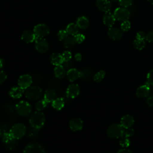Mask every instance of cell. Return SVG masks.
<instances>
[{
	"label": "cell",
	"instance_id": "cell-12",
	"mask_svg": "<svg viewBox=\"0 0 153 153\" xmlns=\"http://www.w3.org/2000/svg\"><path fill=\"white\" fill-rule=\"evenodd\" d=\"M69 127L73 131H77L81 130L83 127V121L78 117H74L69 121Z\"/></svg>",
	"mask_w": 153,
	"mask_h": 153
},
{
	"label": "cell",
	"instance_id": "cell-41",
	"mask_svg": "<svg viewBox=\"0 0 153 153\" xmlns=\"http://www.w3.org/2000/svg\"><path fill=\"white\" fill-rule=\"evenodd\" d=\"M136 39L138 40H145L146 39V35H145L144 32L142 31H139L136 33Z\"/></svg>",
	"mask_w": 153,
	"mask_h": 153
},
{
	"label": "cell",
	"instance_id": "cell-35",
	"mask_svg": "<svg viewBox=\"0 0 153 153\" xmlns=\"http://www.w3.org/2000/svg\"><path fill=\"white\" fill-rule=\"evenodd\" d=\"M68 33L65 30H60L57 33V37L60 41L65 40L68 37Z\"/></svg>",
	"mask_w": 153,
	"mask_h": 153
},
{
	"label": "cell",
	"instance_id": "cell-24",
	"mask_svg": "<svg viewBox=\"0 0 153 153\" xmlns=\"http://www.w3.org/2000/svg\"><path fill=\"white\" fill-rule=\"evenodd\" d=\"M52 107L57 111H60L65 106V100L62 97H57L51 102Z\"/></svg>",
	"mask_w": 153,
	"mask_h": 153
},
{
	"label": "cell",
	"instance_id": "cell-21",
	"mask_svg": "<svg viewBox=\"0 0 153 153\" xmlns=\"http://www.w3.org/2000/svg\"><path fill=\"white\" fill-rule=\"evenodd\" d=\"M54 74L56 78L63 79L66 75V71L65 68L62 65L56 66L54 69Z\"/></svg>",
	"mask_w": 153,
	"mask_h": 153
},
{
	"label": "cell",
	"instance_id": "cell-6",
	"mask_svg": "<svg viewBox=\"0 0 153 153\" xmlns=\"http://www.w3.org/2000/svg\"><path fill=\"white\" fill-rule=\"evenodd\" d=\"M130 11L124 7L117 8L114 13V16L116 20L119 21L127 20L130 17Z\"/></svg>",
	"mask_w": 153,
	"mask_h": 153
},
{
	"label": "cell",
	"instance_id": "cell-10",
	"mask_svg": "<svg viewBox=\"0 0 153 153\" xmlns=\"http://www.w3.org/2000/svg\"><path fill=\"white\" fill-rule=\"evenodd\" d=\"M35 41V48L38 52L41 53H44L47 51L48 49V44L45 39L44 38L37 37Z\"/></svg>",
	"mask_w": 153,
	"mask_h": 153
},
{
	"label": "cell",
	"instance_id": "cell-19",
	"mask_svg": "<svg viewBox=\"0 0 153 153\" xmlns=\"http://www.w3.org/2000/svg\"><path fill=\"white\" fill-rule=\"evenodd\" d=\"M22 39L26 43H30L35 41L37 38L33 32L27 30L23 32L22 35Z\"/></svg>",
	"mask_w": 153,
	"mask_h": 153
},
{
	"label": "cell",
	"instance_id": "cell-17",
	"mask_svg": "<svg viewBox=\"0 0 153 153\" xmlns=\"http://www.w3.org/2000/svg\"><path fill=\"white\" fill-rule=\"evenodd\" d=\"M96 4L100 10L105 13L110 11L111 8V4L109 0H97Z\"/></svg>",
	"mask_w": 153,
	"mask_h": 153
},
{
	"label": "cell",
	"instance_id": "cell-29",
	"mask_svg": "<svg viewBox=\"0 0 153 153\" xmlns=\"http://www.w3.org/2000/svg\"><path fill=\"white\" fill-rule=\"evenodd\" d=\"M133 45L136 49L139 50H141L145 48L146 43L145 40L142 41V40H138L135 39L133 41Z\"/></svg>",
	"mask_w": 153,
	"mask_h": 153
},
{
	"label": "cell",
	"instance_id": "cell-2",
	"mask_svg": "<svg viewBox=\"0 0 153 153\" xmlns=\"http://www.w3.org/2000/svg\"><path fill=\"white\" fill-rule=\"evenodd\" d=\"M9 132L14 139L17 140L22 138L26 134V126L20 123L14 124L9 130Z\"/></svg>",
	"mask_w": 153,
	"mask_h": 153
},
{
	"label": "cell",
	"instance_id": "cell-39",
	"mask_svg": "<svg viewBox=\"0 0 153 153\" xmlns=\"http://www.w3.org/2000/svg\"><path fill=\"white\" fill-rule=\"evenodd\" d=\"M147 82L153 85V69L150 71L147 74Z\"/></svg>",
	"mask_w": 153,
	"mask_h": 153
},
{
	"label": "cell",
	"instance_id": "cell-8",
	"mask_svg": "<svg viewBox=\"0 0 153 153\" xmlns=\"http://www.w3.org/2000/svg\"><path fill=\"white\" fill-rule=\"evenodd\" d=\"M33 32L36 37L44 38L49 34L50 30L45 24H38L33 27Z\"/></svg>",
	"mask_w": 153,
	"mask_h": 153
},
{
	"label": "cell",
	"instance_id": "cell-22",
	"mask_svg": "<svg viewBox=\"0 0 153 153\" xmlns=\"http://www.w3.org/2000/svg\"><path fill=\"white\" fill-rule=\"evenodd\" d=\"M50 60L51 63L55 66L62 65L64 62L62 54L57 53H54L51 55Z\"/></svg>",
	"mask_w": 153,
	"mask_h": 153
},
{
	"label": "cell",
	"instance_id": "cell-1",
	"mask_svg": "<svg viewBox=\"0 0 153 153\" xmlns=\"http://www.w3.org/2000/svg\"><path fill=\"white\" fill-rule=\"evenodd\" d=\"M29 122L30 125L35 129L42 128L45 123V117L41 111H36L31 115Z\"/></svg>",
	"mask_w": 153,
	"mask_h": 153
},
{
	"label": "cell",
	"instance_id": "cell-13",
	"mask_svg": "<svg viewBox=\"0 0 153 153\" xmlns=\"http://www.w3.org/2000/svg\"><path fill=\"white\" fill-rule=\"evenodd\" d=\"M150 92V84L146 82L145 84L137 88L136 94L138 97L144 98L148 96Z\"/></svg>",
	"mask_w": 153,
	"mask_h": 153
},
{
	"label": "cell",
	"instance_id": "cell-30",
	"mask_svg": "<svg viewBox=\"0 0 153 153\" xmlns=\"http://www.w3.org/2000/svg\"><path fill=\"white\" fill-rule=\"evenodd\" d=\"M120 145L124 148H127L128 146H129V145H130V140L129 137H127L124 135H123L120 139V142H119Z\"/></svg>",
	"mask_w": 153,
	"mask_h": 153
},
{
	"label": "cell",
	"instance_id": "cell-7",
	"mask_svg": "<svg viewBox=\"0 0 153 153\" xmlns=\"http://www.w3.org/2000/svg\"><path fill=\"white\" fill-rule=\"evenodd\" d=\"M32 83V77L29 74H23L19 76L18 79V86L26 90Z\"/></svg>",
	"mask_w": 153,
	"mask_h": 153
},
{
	"label": "cell",
	"instance_id": "cell-15",
	"mask_svg": "<svg viewBox=\"0 0 153 153\" xmlns=\"http://www.w3.org/2000/svg\"><path fill=\"white\" fill-rule=\"evenodd\" d=\"M134 123V120L130 115H126L123 116L120 121V124L124 129L130 128L133 125Z\"/></svg>",
	"mask_w": 153,
	"mask_h": 153
},
{
	"label": "cell",
	"instance_id": "cell-4",
	"mask_svg": "<svg viewBox=\"0 0 153 153\" xmlns=\"http://www.w3.org/2000/svg\"><path fill=\"white\" fill-rule=\"evenodd\" d=\"M125 129L120 124H112L107 129V134L109 137L117 139L120 138L124 134Z\"/></svg>",
	"mask_w": 153,
	"mask_h": 153
},
{
	"label": "cell",
	"instance_id": "cell-42",
	"mask_svg": "<svg viewBox=\"0 0 153 153\" xmlns=\"http://www.w3.org/2000/svg\"><path fill=\"white\" fill-rule=\"evenodd\" d=\"M7 78V74L3 71H0V84H2L5 81Z\"/></svg>",
	"mask_w": 153,
	"mask_h": 153
},
{
	"label": "cell",
	"instance_id": "cell-48",
	"mask_svg": "<svg viewBox=\"0 0 153 153\" xmlns=\"http://www.w3.org/2000/svg\"><path fill=\"white\" fill-rule=\"evenodd\" d=\"M3 65H4L3 60L1 58H0V69H1L3 67Z\"/></svg>",
	"mask_w": 153,
	"mask_h": 153
},
{
	"label": "cell",
	"instance_id": "cell-46",
	"mask_svg": "<svg viewBox=\"0 0 153 153\" xmlns=\"http://www.w3.org/2000/svg\"><path fill=\"white\" fill-rule=\"evenodd\" d=\"M117 153H133L129 149H121L120 150H119Z\"/></svg>",
	"mask_w": 153,
	"mask_h": 153
},
{
	"label": "cell",
	"instance_id": "cell-9",
	"mask_svg": "<svg viewBox=\"0 0 153 153\" xmlns=\"http://www.w3.org/2000/svg\"><path fill=\"white\" fill-rule=\"evenodd\" d=\"M23 153H46L44 148L38 143H30L26 146Z\"/></svg>",
	"mask_w": 153,
	"mask_h": 153
},
{
	"label": "cell",
	"instance_id": "cell-11",
	"mask_svg": "<svg viewBox=\"0 0 153 153\" xmlns=\"http://www.w3.org/2000/svg\"><path fill=\"white\" fill-rule=\"evenodd\" d=\"M80 93V88L77 84H71L69 85L66 90V96L71 99L76 98Z\"/></svg>",
	"mask_w": 153,
	"mask_h": 153
},
{
	"label": "cell",
	"instance_id": "cell-31",
	"mask_svg": "<svg viewBox=\"0 0 153 153\" xmlns=\"http://www.w3.org/2000/svg\"><path fill=\"white\" fill-rule=\"evenodd\" d=\"M75 43H76V42L75 41L74 38H73V37H68V36L64 40V45L67 48L73 47Z\"/></svg>",
	"mask_w": 153,
	"mask_h": 153
},
{
	"label": "cell",
	"instance_id": "cell-23",
	"mask_svg": "<svg viewBox=\"0 0 153 153\" xmlns=\"http://www.w3.org/2000/svg\"><path fill=\"white\" fill-rule=\"evenodd\" d=\"M56 91L53 88H48L45 91L44 94V99L47 103H51L56 99Z\"/></svg>",
	"mask_w": 153,
	"mask_h": 153
},
{
	"label": "cell",
	"instance_id": "cell-45",
	"mask_svg": "<svg viewBox=\"0 0 153 153\" xmlns=\"http://www.w3.org/2000/svg\"><path fill=\"white\" fill-rule=\"evenodd\" d=\"M146 103L148 106H153V96L149 97L146 100Z\"/></svg>",
	"mask_w": 153,
	"mask_h": 153
},
{
	"label": "cell",
	"instance_id": "cell-37",
	"mask_svg": "<svg viewBox=\"0 0 153 153\" xmlns=\"http://www.w3.org/2000/svg\"><path fill=\"white\" fill-rule=\"evenodd\" d=\"M74 38L75 39L76 43H78V44H81L85 39V36L81 33H78L75 35H74Z\"/></svg>",
	"mask_w": 153,
	"mask_h": 153
},
{
	"label": "cell",
	"instance_id": "cell-18",
	"mask_svg": "<svg viewBox=\"0 0 153 153\" xmlns=\"http://www.w3.org/2000/svg\"><path fill=\"white\" fill-rule=\"evenodd\" d=\"M25 93V90L20 87L19 86H15L12 88L9 91V95L13 99H19Z\"/></svg>",
	"mask_w": 153,
	"mask_h": 153
},
{
	"label": "cell",
	"instance_id": "cell-43",
	"mask_svg": "<svg viewBox=\"0 0 153 153\" xmlns=\"http://www.w3.org/2000/svg\"><path fill=\"white\" fill-rule=\"evenodd\" d=\"M146 40L149 42H153V30L149 32L146 34Z\"/></svg>",
	"mask_w": 153,
	"mask_h": 153
},
{
	"label": "cell",
	"instance_id": "cell-5",
	"mask_svg": "<svg viewBox=\"0 0 153 153\" xmlns=\"http://www.w3.org/2000/svg\"><path fill=\"white\" fill-rule=\"evenodd\" d=\"M16 111L22 117L28 116L32 111L31 105L25 100H21L16 105Z\"/></svg>",
	"mask_w": 153,
	"mask_h": 153
},
{
	"label": "cell",
	"instance_id": "cell-40",
	"mask_svg": "<svg viewBox=\"0 0 153 153\" xmlns=\"http://www.w3.org/2000/svg\"><path fill=\"white\" fill-rule=\"evenodd\" d=\"M133 134H134V130L131 128H127L126 130H124L123 135L127 137H130L132 136Z\"/></svg>",
	"mask_w": 153,
	"mask_h": 153
},
{
	"label": "cell",
	"instance_id": "cell-34",
	"mask_svg": "<svg viewBox=\"0 0 153 153\" xmlns=\"http://www.w3.org/2000/svg\"><path fill=\"white\" fill-rule=\"evenodd\" d=\"M131 27V24L130 22L127 20H125L123 21L121 25V29L122 30V31H128Z\"/></svg>",
	"mask_w": 153,
	"mask_h": 153
},
{
	"label": "cell",
	"instance_id": "cell-20",
	"mask_svg": "<svg viewBox=\"0 0 153 153\" xmlns=\"http://www.w3.org/2000/svg\"><path fill=\"white\" fill-rule=\"evenodd\" d=\"M115 20L116 19H115L114 14H112L110 11H109V12L105 13V14L103 16V22L105 26H106L109 27H111L115 23Z\"/></svg>",
	"mask_w": 153,
	"mask_h": 153
},
{
	"label": "cell",
	"instance_id": "cell-36",
	"mask_svg": "<svg viewBox=\"0 0 153 153\" xmlns=\"http://www.w3.org/2000/svg\"><path fill=\"white\" fill-rule=\"evenodd\" d=\"M62 56L64 62H69L72 59V53L69 51H65L62 54Z\"/></svg>",
	"mask_w": 153,
	"mask_h": 153
},
{
	"label": "cell",
	"instance_id": "cell-3",
	"mask_svg": "<svg viewBox=\"0 0 153 153\" xmlns=\"http://www.w3.org/2000/svg\"><path fill=\"white\" fill-rule=\"evenodd\" d=\"M42 94V90L38 85L30 86L25 91V97L27 99L32 101L38 100L41 97Z\"/></svg>",
	"mask_w": 153,
	"mask_h": 153
},
{
	"label": "cell",
	"instance_id": "cell-25",
	"mask_svg": "<svg viewBox=\"0 0 153 153\" xmlns=\"http://www.w3.org/2000/svg\"><path fill=\"white\" fill-rule=\"evenodd\" d=\"M78 27L80 29H85L87 28L89 25V21L88 19L85 17V16H81L79 17L77 20H76V23Z\"/></svg>",
	"mask_w": 153,
	"mask_h": 153
},
{
	"label": "cell",
	"instance_id": "cell-49",
	"mask_svg": "<svg viewBox=\"0 0 153 153\" xmlns=\"http://www.w3.org/2000/svg\"><path fill=\"white\" fill-rule=\"evenodd\" d=\"M150 3H151L152 4H153V0H148Z\"/></svg>",
	"mask_w": 153,
	"mask_h": 153
},
{
	"label": "cell",
	"instance_id": "cell-47",
	"mask_svg": "<svg viewBox=\"0 0 153 153\" xmlns=\"http://www.w3.org/2000/svg\"><path fill=\"white\" fill-rule=\"evenodd\" d=\"M75 59L76 61H80L82 59V55L80 53H79L75 54Z\"/></svg>",
	"mask_w": 153,
	"mask_h": 153
},
{
	"label": "cell",
	"instance_id": "cell-33",
	"mask_svg": "<svg viewBox=\"0 0 153 153\" xmlns=\"http://www.w3.org/2000/svg\"><path fill=\"white\" fill-rule=\"evenodd\" d=\"M80 72H81L80 78H82V79H87L91 75V71L90 69H84L83 71H80Z\"/></svg>",
	"mask_w": 153,
	"mask_h": 153
},
{
	"label": "cell",
	"instance_id": "cell-44",
	"mask_svg": "<svg viewBox=\"0 0 153 153\" xmlns=\"http://www.w3.org/2000/svg\"><path fill=\"white\" fill-rule=\"evenodd\" d=\"M9 130H8L7 127L5 125H2L0 127V137H1L4 134L7 132H8Z\"/></svg>",
	"mask_w": 153,
	"mask_h": 153
},
{
	"label": "cell",
	"instance_id": "cell-26",
	"mask_svg": "<svg viewBox=\"0 0 153 153\" xmlns=\"http://www.w3.org/2000/svg\"><path fill=\"white\" fill-rule=\"evenodd\" d=\"M78 28L79 27H78L76 24L71 23L67 26L66 30L68 34L74 36L78 33Z\"/></svg>",
	"mask_w": 153,
	"mask_h": 153
},
{
	"label": "cell",
	"instance_id": "cell-14",
	"mask_svg": "<svg viewBox=\"0 0 153 153\" xmlns=\"http://www.w3.org/2000/svg\"><path fill=\"white\" fill-rule=\"evenodd\" d=\"M108 36L114 40H119L123 36V31L121 29H120L117 27H109L108 31Z\"/></svg>",
	"mask_w": 153,
	"mask_h": 153
},
{
	"label": "cell",
	"instance_id": "cell-50",
	"mask_svg": "<svg viewBox=\"0 0 153 153\" xmlns=\"http://www.w3.org/2000/svg\"><path fill=\"white\" fill-rule=\"evenodd\" d=\"M110 1H117L118 0H110Z\"/></svg>",
	"mask_w": 153,
	"mask_h": 153
},
{
	"label": "cell",
	"instance_id": "cell-51",
	"mask_svg": "<svg viewBox=\"0 0 153 153\" xmlns=\"http://www.w3.org/2000/svg\"><path fill=\"white\" fill-rule=\"evenodd\" d=\"M108 153H109V152H108Z\"/></svg>",
	"mask_w": 153,
	"mask_h": 153
},
{
	"label": "cell",
	"instance_id": "cell-32",
	"mask_svg": "<svg viewBox=\"0 0 153 153\" xmlns=\"http://www.w3.org/2000/svg\"><path fill=\"white\" fill-rule=\"evenodd\" d=\"M2 140L4 143H5V144H7L10 142H11V141H13L14 140L13 137H12V136L11 135V134L10 133V132H7L5 134H4L1 137ZM16 140V139H15Z\"/></svg>",
	"mask_w": 153,
	"mask_h": 153
},
{
	"label": "cell",
	"instance_id": "cell-38",
	"mask_svg": "<svg viewBox=\"0 0 153 153\" xmlns=\"http://www.w3.org/2000/svg\"><path fill=\"white\" fill-rule=\"evenodd\" d=\"M133 2V0H119L120 5L124 8L130 7Z\"/></svg>",
	"mask_w": 153,
	"mask_h": 153
},
{
	"label": "cell",
	"instance_id": "cell-16",
	"mask_svg": "<svg viewBox=\"0 0 153 153\" xmlns=\"http://www.w3.org/2000/svg\"><path fill=\"white\" fill-rule=\"evenodd\" d=\"M81 76V72L76 68H70L66 72V76L68 80L71 82H74L77 79L79 78Z\"/></svg>",
	"mask_w": 153,
	"mask_h": 153
},
{
	"label": "cell",
	"instance_id": "cell-28",
	"mask_svg": "<svg viewBox=\"0 0 153 153\" xmlns=\"http://www.w3.org/2000/svg\"><path fill=\"white\" fill-rule=\"evenodd\" d=\"M105 72L103 70H100L98 71L93 76V80L96 82H99L102 81L105 76Z\"/></svg>",
	"mask_w": 153,
	"mask_h": 153
},
{
	"label": "cell",
	"instance_id": "cell-27",
	"mask_svg": "<svg viewBox=\"0 0 153 153\" xmlns=\"http://www.w3.org/2000/svg\"><path fill=\"white\" fill-rule=\"evenodd\" d=\"M48 103L44 99L39 100L35 104V109L37 111H42L47 107Z\"/></svg>",
	"mask_w": 153,
	"mask_h": 153
}]
</instances>
